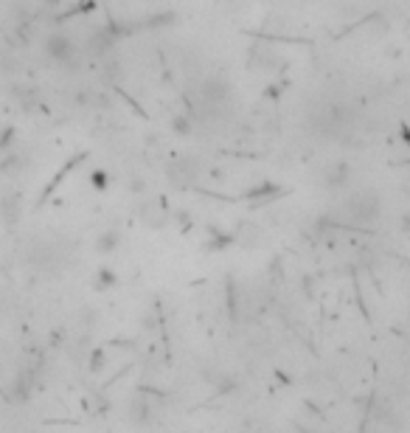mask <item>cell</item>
Here are the masks:
<instances>
[{
	"instance_id": "cell-3",
	"label": "cell",
	"mask_w": 410,
	"mask_h": 433,
	"mask_svg": "<svg viewBox=\"0 0 410 433\" xmlns=\"http://www.w3.org/2000/svg\"><path fill=\"white\" fill-rule=\"evenodd\" d=\"M349 178H352L349 163H332V166L323 172V186H326L329 192H337V189H343V186L349 183Z\"/></svg>"
},
{
	"instance_id": "cell-4",
	"label": "cell",
	"mask_w": 410,
	"mask_h": 433,
	"mask_svg": "<svg viewBox=\"0 0 410 433\" xmlns=\"http://www.w3.org/2000/svg\"><path fill=\"white\" fill-rule=\"evenodd\" d=\"M110 49H113V37H110V31H104V29L91 31V37H88V51H91V54L104 56Z\"/></svg>"
},
{
	"instance_id": "cell-6",
	"label": "cell",
	"mask_w": 410,
	"mask_h": 433,
	"mask_svg": "<svg viewBox=\"0 0 410 433\" xmlns=\"http://www.w3.org/2000/svg\"><path fill=\"white\" fill-rule=\"evenodd\" d=\"M113 248H118V234H113V231H110V234H104V237H101L98 250H101V253H107V250H113Z\"/></svg>"
},
{
	"instance_id": "cell-1",
	"label": "cell",
	"mask_w": 410,
	"mask_h": 433,
	"mask_svg": "<svg viewBox=\"0 0 410 433\" xmlns=\"http://www.w3.org/2000/svg\"><path fill=\"white\" fill-rule=\"evenodd\" d=\"M343 211H346V220L352 225H374L382 214V203L374 192H357L346 197Z\"/></svg>"
},
{
	"instance_id": "cell-7",
	"label": "cell",
	"mask_w": 410,
	"mask_h": 433,
	"mask_svg": "<svg viewBox=\"0 0 410 433\" xmlns=\"http://www.w3.org/2000/svg\"><path fill=\"white\" fill-rule=\"evenodd\" d=\"M91 180H93V183H96V186H98V189H101V186L107 183V178H104V172H96V175H93Z\"/></svg>"
},
{
	"instance_id": "cell-2",
	"label": "cell",
	"mask_w": 410,
	"mask_h": 433,
	"mask_svg": "<svg viewBox=\"0 0 410 433\" xmlns=\"http://www.w3.org/2000/svg\"><path fill=\"white\" fill-rule=\"evenodd\" d=\"M46 54L51 62L56 65H76V46L71 43V37L65 34H48L46 40Z\"/></svg>"
},
{
	"instance_id": "cell-5",
	"label": "cell",
	"mask_w": 410,
	"mask_h": 433,
	"mask_svg": "<svg viewBox=\"0 0 410 433\" xmlns=\"http://www.w3.org/2000/svg\"><path fill=\"white\" fill-rule=\"evenodd\" d=\"M0 211H3V217H6L9 223H17V217H20V197H17V194L3 197V200H0Z\"/></svg>"
}]
</instances>
